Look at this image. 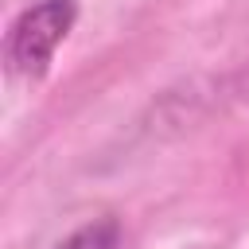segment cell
<instances>
[{
	"label": "cell",
	"mask_w": 249,
	"mask_h": 249,
	"mask_svg": "<svg viewBox=\"0 0 249 249\" xmlns=\"http://www.w3.org/2000/svg\"><path fill=\"white\" fill-rule=\"evenodd\" d=\"M78 19V0H35L27 4L12 27H8V39H4V58H8V70L12 74H23V78H39L47 74L58 43L70 35Z\"/></svg>",
	"instance_id": "cell-1"
},
{
	"label": "cell",
	"mask_w": 249,
	"mask_h": 249,
	"mask_svg": "<svg viewBox=\"0 0 249 249\" xmlns=\"http://www.w3.org/2000/svg\"><path fill=\"white\" fill-rule=\"evenodd\" d=\"M121 241V226L113 218H89L78 230H70L54 249H117Z\"/></svg>",
	"instance_id": "cell-2"
}]
</instances>
